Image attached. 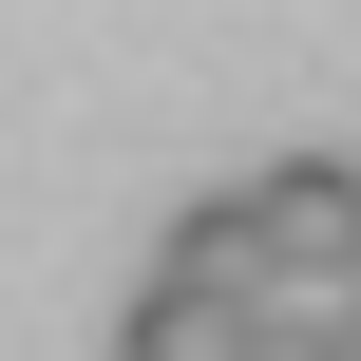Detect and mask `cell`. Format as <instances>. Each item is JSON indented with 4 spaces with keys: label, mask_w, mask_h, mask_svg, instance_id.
I'll list each match as a JSON object with an SVG mask.
<instances>
[{
    "label": "cell",
    "mask_w": 361,
    "mask_h": 361,
    "mask_svg": "<svg viewBox=\"0 0 361 361\" xmlns=\"http://www.w3.org/2000/svg\"><path fill=\"white\" fill-rule=\"evenodd\" d=\"M267 190V267L305 286V305H361V171L343 152H286V171H247Z\"/></svg>",
    "instance_id": "1"
},
{
    "label": "cell",
    "mask_w": 361,
    "mask_h": 361,
    "mask_svg": "<svg viewBox=\"0 0 361 361\" xmlns=\"http://www.w3.org/2000/svg\"><path fill=\"white\" fill-rule=\"evenodd\" d=\"M152 267H171V286H209V305H286V267H267V190H209Z\"/></svg>",
    "instance_id": "2"
},
{
    "label": "cell",
    "mask_w": 361,
    "mask_h": 361,
    "mask_svg": "<svg viewBox=\"0 0 361 361\" xmlns=\"http://www.w3.org/2000/svg\"><path fill=\"white\" fill-rule=\"evenodd\" d=\"M343 361H361V305H343Z\"/></svg>",
    "instance_id": "5"
},
{
    "label": "cell",
    "mask_w": 361,
    "mask_h": 361,
    "mask_svg": "<svg viewBox=\"0 0 361 361\" xmlns=\"http://www.w3.org/2000/svg\"><path fill=\"white\" fill-rule=\"evenodd\" d=\"M247 324H267V305H209V286H171V267H152V286H133V324H114V361H247Z\"/></svg>",
    "instance_id": "3"
},
{
    "label": "cell",
    "mask_w": 361,
    "mask_h": 361,
    "mask_svg": "<svg viewBox=\"0 0 361 361\" xmlns=\"http://www.w3.org/2000/svg\"><path fill=\"white\" fill-rule=\"evenodd\" d=\"M247 361H343V305H305V286H286V305L247 324Z\"/></svg>",
    "instance_id": "4"
}]
</instances>
